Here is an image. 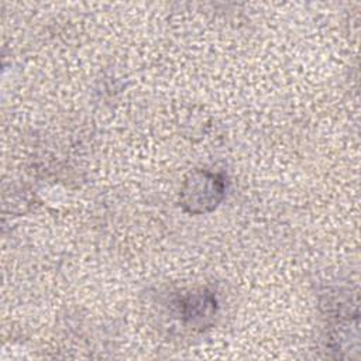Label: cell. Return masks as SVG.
Segmentation results:
<instances>
[{"instance_id": "obj_1", "label": "cell", "mask_w": 361, "mask_h": 361, "mask_svg": "<svg viewBox=\"0 0 361 361\" xmlns=\"http://www.w3.org/2000/svg\"><path fill=\"white\" fill-rule=\"evenodd\" d=\"M183 203L193 213H202L216 207L223 196V182L213 173L196 172L182 190Z\"/></svg>"}]
</instances>
